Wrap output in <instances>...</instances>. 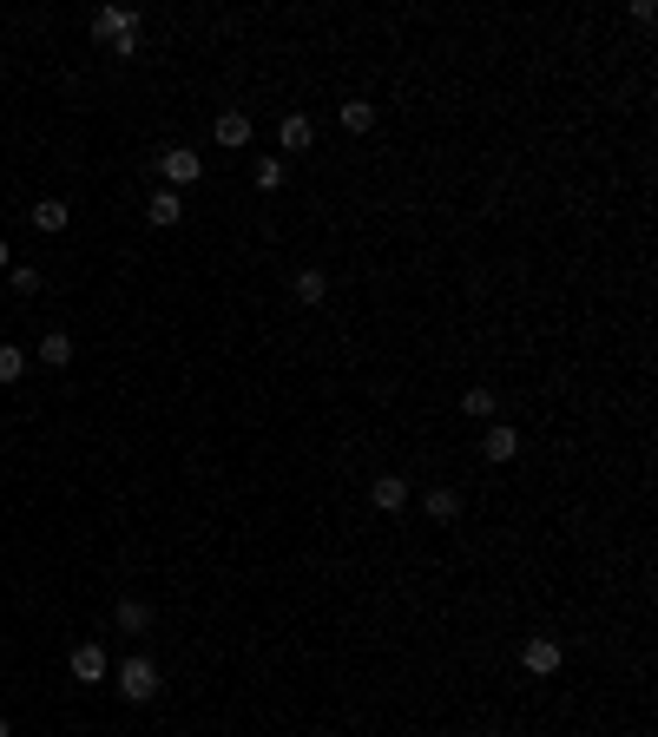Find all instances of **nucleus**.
<instances>
[{
	"label": "nucleus",
	"instance_id": "nucleus-1",
	"mask_svg": "<svg viewBox=\"0 0 658 737\" xmlns=\"http://www.w3.org/2000/svg\"><path fill=\"white\" fill-rule=\"evenodd\" d=\"M119 698H126V705H152L158 698V665L152 659H126L119 665Z\"/></svg>",
	"mask_w": 658,
	"mask_h": 737
},
{
	"label": "nucleus",
	"instance_id": "nucleus-2",
	"mask_svg": "<svg viewBox=\"0 0 658 737\" xmlns=\"http://www.w3.org/2000/svg\"><path fill=\"white\" fill-rule=\"evenodd\" d=\"M158 172H165V191H178V185H198L204 158L191 152V145H172V152H158Z\"/></svg>",
	"mask_w": 658,
	"mask_h": 737
},
{
	"label": "nucleus",
	"instance_id": "nucleus-3",
	"mask_svg": "<svg viewBox=\"0 0 658 737\" xmlns=\"http://www.w3.org/2000/svg\"><path fill=\"white\" fill-rule=\"evenodd\" d=\"M520 665H527L533 678H553L566 665V652H560V639H527L520 645Z\"/></svg>",
	"mask_w": 658,
	"mask_h": 737
},
{
	"label": "nucleus",
	"instance_id": "nucleus-4",
	"mask_svg": "<svg viewBox=\"0 0 658 737\" xmlns=\"http://www.w3.org/2000/svg\"><path fill=\"white\" fill-rule=\"evenodd\" d=\"M66 672H73L79 685H99V678H106L112 665H106V652H99V645L86 639V645H73V659H66Z\"/></svg>",
	"mask_w": 658,
	"mask_h": 737
},
{
	"label": "nucleus",
	"instance_id": "nucleus-5",
	"mask_svg": "<svg viewBox=\"0 0 658 737\" xmlns=\"http://www.w3.org/2000/svg\"><path fill=\"white\" fill-rule=\"evenodd\" d=\"M481 455L494 461V468H507V461L520 455V428L514 422H494V428H487V441H481Z\"/></svg>",
	"mask_w": 658,
	"mask_h": 737
},
{
	"label": "nucleus",
	"instance_id": "nucleus-6",
	"mask_svg": "<svg viewBox=\"0 0 658 737\" xmlns=\"http://www.w3.org/2000/svg\"><path fill=\"white\" fill-rule=\"evenodd\" d=\"M126 33H139V14H132V7H99L93 14V40H126Z\"/></svg>",
	"mask_w": 658,
	"mask_h": 737
},
{
	"label": "nucleus",
	"instance_id": "nucleus-7",
	"mask_svg": "<svg viewBox=\"0 0 658 737\" xmlns=\"http://www.w3.org/2000/svg\"><path fill=\"white\" fill-rule=\"evenodd\" d=\"M369 501H376L382 514H402V507H408V481H402V474H376V487H369Z\"/></svg>",
	"mask_w": 658,
	"mask_h": 737
},
{
	"label": "nucleus",
	"instance_id": "nucleus-8",
	"mask_svg": "<svg viewBox=\"0 0 658 737\" xmlns=\"http://www.w3.org/2000/svg\"><path fill=\"white\" fill-rule=\"evenodd\" d=\"M145 218H152L158 231H172V224L185 218V198H178V191H152V198H145Z\"/></svg>",
	"mask_w": 658,
	"mask_h": 737
},
{
	"label": "nucleus",
	"instance_id": "nucleus-9",
	"mask_svg": "<svg viewBox=\"0 0 658 737\" xmlns=\"http://www.w3.org/2000/svg\"><path fill=\"white\" fill-rule=\"evenodd\" d=\"M277 139H283V152H310V145H316V119H310V112H290Z\"/></svg>",
	"mask_w": 658,
	"mask_h": 737
},
{
	"label": "nucleus",
	"instance_id": "nucleus-10",
	"mask_svg": "<svg viewBox=\"0 0 658 737\" xmlns=\"http://www.w3.org/2000/svg\"><path fill=\"white\" fill-rule=\"evenodd\" d=\"M428 520H435V527H455V520H461V494H455V487H428Z\"/></svg>",
	"mask_w": 658,
	"mask_h": 737
},
{
	"label": "nucleus",
	"instance_id": "nucleus-11",
	"mask_svg": "<svg viewBox=\"0 0 658 737\" xmlns=\"http://www.w3.org/2000/svg\"><path fill=\"white\" fill-rule=\"evenodd\" d=\"M218 145H231V152H244L251 145V112H218Z\"/></svg>",
	"mask_w": 658,
	"mask_h": 737
},
{
	"label": "nucleus",
	"instance_id": "nucleus-12",
	"mask_svg": "<svg viewBox=\"0 0 658 737\" xmlns=\"http://www.w3.org/2000/svg\"><path fill=\"white\" fill-rule=\"evenodd\" d=\"M290 290H297V303H303V310H316V303H323V290H329V283H323V270H316V264H303L297 277H290Z\"/></svg>",
	"mask_w": 658,
	"mask_h": 737
},
{
	"label": "nucleus",
	"instance_id": "nucleus-13",
	"mask_svg": "<svg viewBox=\"0 0 658 737\" xmlns=\"http://www.w3.org/2000/svg\"><path fill=\"white\" fill-rule=\"evenodd\" d=\"M27 218H33V231H66V218H73V211H66L60 198H40V204L27 211Z\"/></svg>",
	"mask_w": 658,
	"mask_h": 737
},
{
	"label": "nucleus",
	"instance_id": "nucleus-14",
	"mask_svg": "<svg viewBox=\"0 0 658 737\" xmlns=\"http://www.w3.org/2000/svg\"><path fill=\"white\" fill-rule=\"evenodd\" d=\"M336 119H343V132H369V126H376V106H369V99H343Z\"/></svg>",
	"mask_w": 658,
	"mask_h": 737
},
{
	"label": "nucleus",
	"instance_id": "nucleus-15",
	"mask_svg": "<svg viewBox=\"0 0 658 737\" xmlns=\"http://www.w3.org/2000/svg\"><path fill=\"white\" fill-rule=\"evenodd\" d=\"M112 619H119V632H145V626H152V606H145V599H119Z\"/></svg>",
	"mask_w": 658,
	"mask_h": 737
},
{
	"label": "nucleus",
	"instance_id": "nucleus-16",
	"mask_svg": "<svg viewBox=\"0 0 658 737\" xmlns=\"http://www.w3.org/2000/svg\"><path fill=\"white\" fill-rule=\"evenodd\" d=\"M40 362H47V369H66V362H73V336H40Z\"/></svg>",
	"mask_w": 658,
	"mask_h": 737
},
{
	"label": "nucleus",
	"instance_id": "nucleus-17",
	"mask_svg": "<svg viewBox=\"0 0 658 737\" xmlns=\"http://www.w3.org/2000/svg\"><path fill=\"white\" fill-rule=\"evenodd\" d=\"M461 415L487 422V415H494V389H468V395H461Z\"/></svg>",
	"mask_w": 658,
	"mask_h": 737
},
{
	"label": "nucleus",
	"instance_id": "nucleus-18",
	"mask_svg": "<svg viewBox=\"0 0 658 737\" xmlns=\"http://www.w3.org/2000/svg\"><path fill=\"white\" fill-rule=\"evenodd\" d=\"M20 376H27V356L14 343H0V382H20Z\"/></svg>",
	"mask_w": 658,
	"mask_h": 737
},
{
	"label": "nucleus",
	"instance_id": "nucleus-19",
	"mask_svg": "<svg viewBox=\"0 0 658 737\" xmlns=\"http://www.w3.org/2000/svg\"><path fill=\"white\" fill-rule=\"evenodd\" d=\"M283 185V158H257V191H277Z\"/></svg>",
	"mask_w": 658,
	"mask_h": 737
},
{
	"label": "nucleus",
	"instance_id": "nucleus-20",
	"mask_svg": "<svg viewBox=\"0 0 658 737\" xmlns=\"http://www.w3.org/2000/svg\"><path fill=\"white\" fill-rule=\"evenodd\" d=\"M14 290H20V297H40V270L20 264V270H14Z\"/></svg>",
	"mask_w": 658,
	"mask_h": 737
},
{
	"label": "nucleus",
	"instance_id": "nucleus-21",
	"mask_svg": "<svg viewBox=\"0 0 658 737\" xmlns=\"http://www.w3.org/2000/svg\"><path fill=\"white\" fill-rule=\"evenodd\" d=\"M0 270H7V237H0Z\"/></svg>",
	"mask_w": 658,
	"mask_h": 737
},
{
	"label": "nucleus",
	"instance_id": "nucleus-22",
	"mask_svg": "<svg viewBox=\"0 0 658 737\" xmlns=\"http://www.w3.org/2000/svg\"><path fill=\"white\" fill-rule=\"evenodd\" d=\"M0 737H14V724H7V718H0Z\"/></svg>",
	"mask_w": 658,
	"mask_h": 737
}]
</instances>
